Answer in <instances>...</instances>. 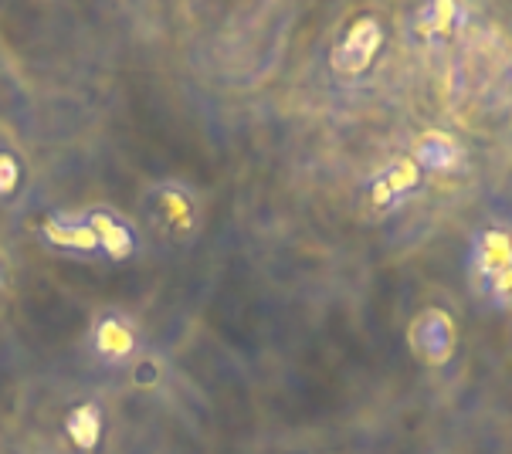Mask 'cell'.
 I'll use <instances>...</instances> for the list:
<instances>
[{"label": "cell", "mask_w": 512, "mask_h": 454, "mask_svg": "<svg viewBox=\"0 0 512 454\" xmlns=\"http://www.w3.org/2000/svg\"><path fill=\"white\" fill-rule=\"evenodd\" d=\"M472 268L479 285L489 292V299L512 309V231L506 227H492L475 241Z\"/></svg>", "instance_id": "6da1fadb"}, {"label": "cell", "mask_w": 512, "mask_h": 454, "mask_svg": "<svg viewBox=\"0 0 512 454\" xmlns=\"http://www.w3.org/2000/svg\"><path fill=\"white\" fill-rule=\"evenodd\" d=\"M380 41H384V31H380L377 17H357L350 24V31L343 34V41L333 51V68L340 75H360L370 68V61L377 58Z\"/></svg>", "instance_id": "7a4b0ae2"}, {"label": "cell", "mask_w": 512, "mask_h": 454, "mask_svg": "<svg viewBox=\"0 0 512 454\" xmlns=\"http://www.w3.org/2000/svg\"><path fill=\"white\" fill-rule=\"evenodd\" d=\"M407 339H411V349L424 363L441 366L451 356V349H455V322L441 309H428L411 322Z\"/></svg>", "instance_id": "3957f363"}, {"label": "cell", "mask_w": 512, "mask_h": 454, "mask_svg": "<svg viewBox=\"0 0 512 454\" xmlns=\"http://www.w3.org/2000/svg\"><path fill=\"white\" fill-rule=\"evenodd\" d=\"M421 183V167L411 156H397L390 167L373 180V204H390L394 197L407 194Z\"/></svg>", "instance_id": "277c9868"}, {"label": "cell", "mask_w": 512, "mask_h": 454, "mask_svg": "<svg viewBox=\"0 0 512 454\" xmlns=\"http://www.w3.org/2000/svg\"><path fill=\"white\" fill-rule=\"evenodd\" d=\"M414 163H424L428 170H455L462 163V150L458 143L445 133H424L418 143H414Z\"/></svg>", "instance_id": "5b68a950"}, {"label": "cell", "mask_w": 512, "mask_h": 454, "mask_svg": "<svg viewBox=\"0 0 512 454\" xmlns=\"http://www.w3.org/2000/svg\"><path fill=\"white\" fill-rule=\"evenodd\" d=\"M89 227L95 231V238H99V248L102 251H109V258H116V261H123L133 255V248H136V241H133V234H129V227L119 221V217H112L106 211H95L89 217Z\"/></svg>", "instance_id": "8992f818"}, {"label": "cell", "mask_w": 512, "mask_h": 454, "mask_svg": "<svg viewBox=\"0 0 512 454\" xmlns=\"http://www.w3.org/2000/svg\"><path fill=\"white\" fill-rule=\"evenodd\" d=\"M465 21V7L451 4V0H438V4H428L418 14V31L424 38H448L455 34L458 24Z\"/></svg>", "instance_id": "52a82bcc"}, {"label": "cell", "mask_w": 512, "mask_h": 454, "mask_svg": "<svg viewBox=\"0 0 512 454\" xmlns=\"http://www.w3.org/2000/svg\"><path fill=\"white\" fill-rule=\"evenodd\" d=\"M45 238L58 248H72V251H99V238L89 227V221H68V217H58L45 227Z\"/></svg>", "instance_id": "ba28073f"}, {"label": "cell", "mask_w": 512, "mask_h": 454, "mask_svg": "<svg viewBox=\"0 0 512 454\" xmlns=\"http://www.w3.org/2000/svg\"><path fill=\"white\" fill-rule=\"evenodd\" d=\"M95 346H99L102 356L119 360V356H126L133 349V333H129V326L119 316H106L95 326Z\"/></svg>", "instance_id": "9c48e42d"}, {"label": "cell", "mask_w": 512, "mask_h": 454, "mask_svg": "<svg viewBox=\"0 0 512 454\" xmlns=\"http://www.w3.org/2000/svg\"><path fill=\"white\" fill-rule=\"evenodd\" d=\"M99 434H102V414L95 404L75 407L72 414H68V438L82 451H92L95 444H99Z\"/></svg>", "instance_id": "30bf717a"}, {"label": "cell", "mask_w": 512, "mask_h": 454, "mask_svg": "<svg viewBox=\"0 0 512 454\" xmlns=\"http://www.w3.org/2000/svg\"><path fill=\"white\" fill-rule=\"evenodd\" d=\"M17 183V163L11 153H0V194H11Z\"/></svg>", "instance_id": "8fae6325"}]
</instances>
